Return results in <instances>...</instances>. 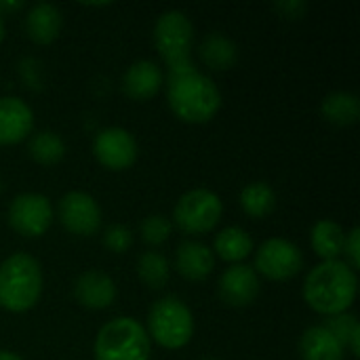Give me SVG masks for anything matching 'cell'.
<instances>
[{
  "instance_id": "1",
  "label": "cell",
  "mask_w": 360,
  "mask_h": 360,
  "mask_svg": "<svg viewBox=\"0 0 360 360\" xmlns=\"http://www.w3.org/2000/svg\"><path fill=\"white\" fill-rule=\"evenodd\" d=\"M167 99L171 112L190 124H202L215 118L221 108V93L217 84L200 74L194 63L169 68Z\"/></svg>"
},
{
  "instance_id": "2",
  "label": "cell",
  "mask_w": 360,
  "mask_h": 360,
  "mask_svg": "<svg viewBox=\"0 0 360 360\" xmlns=\"http://www.w3.org/2000/svg\"><path fill=\"white\" fill-rule=\"evenodd\" d=\"M356 291H359L356 272L342 259L321 262L308 272L304 281L306 304L323 316H335L348 312L356 300Z\"/></svg>"
},
{
  "instance_id": "3",
  "label": "cell",
  "mask_w": 360,
  "mask_h": 360,
  "mask_svg": "<svg viewBox=\"0 0 360 360\" xmlns=\"http://www.w3.org/2000/svg\"><path fill=\"white\" fill-rule=\"evenodd\" d=\"M42 268L27 253H13L0 264V308L13 314L32 310L42 295Z\"/></svg>"
},
{
  "instance_id": "4",
  "label": "cell",
  "mask_w": 360,
  "mask_h": 360,
  "mask_svg": "<svg viewBox=\"0 0 360 360\" xmlns=\"http://www.w3.org/2000/svg\"><path fill=\"white\" fill-rule=\"evenodd\" d=\"M150 338L139 321L118 316L108 321L95 338V360H150Z\"/></svg>"
},
{
  "instance_id": "5",
  "label": "cell",
  "mask_w": 360,
  "mask_h": 360,
  "mask_svg": "<svg viewBox=\"0 0 360 360\" xmlns=\"http://www.w3.org/2000/svg\"><path fill=\"white\" fill-rule=\"evenodd\" d=\"M194 335V316L190 308L177 297L158 300L148 314V338L167 350L188 346Z\"/></svg>"
},
{
  "instance_id": "6",
  "label": "cell",
  "mask_w": 360,
  "mask_h": 360,
  "mask_svg": "<svg viewBox=\"0 0 360 360\" xmlns=\"http://www.w3.org/2000/svg\"><path fill=\"white\" fill-rule=\"evenodd\" d=\"M194 25L184 11H165L154 25V44L169 68L192 63Z\"/></svg>"
},
{
  "instance_id": "7",
  "label": "cell",
  "mask_w": 360,
  "mask_h": 360,
  "mask_svg": "<svg viewBox=\"0 0 360 360\" xmlns=\"http://www.w3.org/2000/svg\"><path fill=\"white\" fill-rule=\"evenodd\" d=\"M221 213V198L207 188H196L186 192L177 200L173 209V219L175 226L186 234H207L219 224Z\"/></svg>"
},
{
  "instance_id": "8",
  "label": "cell",
  "mask_w": 360,
  "mask_h": 360,
  "mask_svg": "<svg viewBox=\"0 0 360 360\" xmlns=\"http://www.w3.org/2000/svg\"><path fill=\"white\" fill-rule=\"evenodd\" d=\"M304 268V253L287 238H270L255 253V272L268 281L285 283L297 276Z\"/></svg>"
},
{
  "instance_id": "9",
  "label": "cell",
  "mask_w": 360,
  "mask_h": 360,
  "mask_svg": "<svg viewBox=\"0 0 360 360\" xmlns=\"http://www.w3.org/2000/svg\"><path fill=\"white\" fill-rule=\"evenodd\" d=\"M55 217V209L51 200L44 194L25 192L13 198L8 207V224L11 228L25 236V238H38L42 236Z\"/></svg>"
},
{
  "instance_id": "10",
  "label": "cell",
  "mask_w": 360,
  "mask_h": 360,
  "mask_svg": "<svg viewBox=\"0 0 360 360\" xmlns=\"http://www.w3.org/2000/svg\"><path fill=\"white\" fill-rule=\"evenodd\" d=\"M61 226L74 236H93L101 228V209L86 192H68L57 207Z\"/></svg>"
},
{
  "instance_id": "11",
  "label": "cell",
  "mask_w": 360,
  "mask_h": 360,
  "mask_svg": "<svg viewBox=\"0 0 360 360\" xmlns=\"http://www.w3.org/2000/svg\"><path fill=\"white\" fill-rule=\"evenodd\" d=\"M93 154L101 167L110 171H124L137 160V141L127 129L110 127L97 133Z\"/></svg>"
},
{
  "instance_id": "12",
  "label": "cell",
  "mask_w": 360,
  "mask_h": 360,
  "mask_svg": "<svg viewBox=\"0 0 360 360\" xmlns=\"http://www.w3.org/2000/svg\"><path fill=\"white\" fill-rule=\"evenodd\" d=\"M217 289H219L221 302L232 306V308L251 306L259 297V291H262L257 272L245 264H236V266L228 268L219 276Z\"/></svg>"
},
{
  "instance_id": "13",
  "label": "cell",
  "mask_w": 360,
  "mask_h": 360,
  "mask_svg": "<svg viewBox=\"0 0 360 360\" xmlns=\"http://www.w3.org/2000/svg\"><path fill=\"white\" fill-rule=\"evenodd\" d=\"M34 129V112L19 97H0V146L23 141Z\"/></svg>"
},
{
  "instance_id": "14",
  "label": "cell",
  "mask_w": 360,
  "mask_h": 360,
  "mask_svg": "<svg viewBox=\"0 0 360 360\" xmlns=\"http://www.w3.org/2000/svg\"><path fill=\"white\" fill-rule=\"evenodd\" d=\"M74 297L86 310H105L116 300V285L108 274L86 270L74 283Z\"/></svg>"
},
{
  "instance_id": "15",
  "label": "cell",
  "mask_w": 360,
  "mask_h": 360,
  "mask_svg": "<svg viewBox=\"0 0 360 360\" xmlns=\"http://www.w3.org/2000/svg\"><path fill=\"white\" fill-rule=\"evenodd\" d=\"M213 268H215V255L207 245L196 243V240H186L177 247L175 270L186 281L200 283V281L209 278Z\"/></svg>"
},
{
  "instance_id": "16",
  "label": "cell",
  "mask_w": 360,
  "mask_h": 360,
  "mask_svg": "<svg viewBox=\"0 0 360 360\" xmlns=\"http://www.w3.org/2000/svg\"><path fill=\"white\" fill-rule=\"evenodd\" d=\"M160 86H162V72L150 59L135 61L122 76V91L129 99L135 101L152 99L160 91Z\"/></svg>"
},
{
  "instance_id": "17",
  "label": "cell",
  "mask_w": 360,
  "mask_h": 360,
  "mask_svg": "<svg viewBox=\"0 0 360 360\" xmlns=\"http://www.w3.org/2000/svg\"><path fill=\"white\" fill-rule=\"evenodd\" d=\"M61 11L49 2H38L34 4L27 15H25V32L27 38L36 44H51L57 40L61 32Z\"/></svg>"
},
{
  "instance_id": "18",
  "label": "cell",
  "mask_w": 360,
  "mask_h": 360,
  "mask_svg": "<svg viewBox=\"0 0 360 360\" xmlns=\"http://www.w3.org/2000/svg\"><path fill=\"white\" fill-rule=\"evenodd\" d=\"M344 346L323 327H310L304 331L300 342L302 360H344Z\"/></svg>"
},
{
  "instance_id": "19",
  "label": "cell",
  "mask_w": 360,
  "mask_h": 360,
  "mask_svg": "<svg viewBox=\"0 0 360 360\" xmlns=\"http://www.w3.org/2000/svg\"><path fill=\"white\" fill-rule=\"evenodd\" d=\"M310 243L314 253L323 262H333L344 255V243H346V232L344 228L333 221V219H321L314 224L310 232Z\"/></svg>"
},
{
  "instance_id": "20",
  "label": "cell",
  "mask_w": 360,
  "mask_h": 360,
  "mask_svg": "<svg viewBox=\"0 0 360 360\" xmlns=\"http://www.w3.org/2000/svg\"><path fill=\"white\" fill-rule=\"evenodd\" d=\"M253 238L249 236V232H245L238 226H230L226 230H221L215 236L213 249L217 253L219 259L228 262V264H240L243 259H247L253 253Z\"/></svg>"
},
{
  "instance_id": "21",
  "label": "cell",
  "mask_w": 360,
  "mask_h": 360,
  "mask_svg": "<svg viewBox=\"0 0 360 360\" xmlns=\"http://www.w3.org/2000/svg\"><path fill=\"white\" fill-rule=\"evenodd\" d=\"M321 114L325 120L338 127H350L360 118V101L354 93L335 91L327 95L321 103Z\"/></svg>"
},
{
  "instance_id": "22",
  "label": "cell",
  "mask_w": 360,
  "mask_h": 360,
  "mask_svg": "<svg viewBox=\"0 0 360 360\" xmlns=\"http://www.w3.org/2000/svg\"><path fill=\"white\" fill-rule=\"evenodd\" d=\"M200 59L211 70H217V72L230 70L236 63V59H238V49H236V44L228 36L215 32V34H209L202 40V44H200Z\"/></svg>"
},
{
  "instance_id": "23",
  "label": "cell",
  "mask_w": 360,
  "mask_h": 360,
  "mask_svg": "<svg viewBox=\"0 0 360 360\" xmlns=\"http://www.w3.org/2000/svg\"><path fill=\"white\" fill-rule=\"evenodd\" d=\"M240 209L255 219L268 217L276 209V192L266 181H253L240 192Z\"/></svg>"
},
{
  "instance_id": "24",
  "label": "cell",
  "mask_w": 360,
  "mask_h": 360,
  "mask_svg": "<svg viewBox=\"0 0 360 360\" xmlns=\"http://www.w3.org/2000/svg\"><path fill=\"white\" fill-rule=\"evenodd\" d=\"M27 152L38 165H57L65 156V143L55 131H38L30 137Z\"/></svg>"
},
{
  "instance_id": "25",
  "label": "cell",
  "mask_w": 360,
  "mask_h": 360,
  "mask_svg": "<svg viewBox=\"0 0 360 360\" xmlns=\"http://www.w3.org/2000/svg\"><path fill=\"white\" fill-rule=\"evenodd\" d=\"M137 276L148 289H154V291L165 289L171 278V268H169L167 257L156 251L141 253L137 259Z\"/></svg>"
},
{
  "instance_id": "26",
  "label": "cell",
  "mask_w": 360,
  "mask_h": 360,
  "mask_svg": "<svg viewBox=\"0 0 360 360\" xmlns=\"http://www.w3.org/2000/svg\"><path fill=\"white\" fill-rule=\"evenodd\" d=\"M344 348H350L352 356H360V325L359 319L350 312L344 314H335V316H327L325 325H323Z\"/></svg>"
},
{
  "instance_id": "27",
  "label": "cell",
  "mask_w": 360,
  "mask_h": 360,
  "mask_svg": "<svg viewBox=\"0 0 360 360\" xmlns=\"http://www.w3.org/2000/svg\"><path fill=\"white\" fill-rule=\"evenodd\" d=\"M171 232H173V224L165 215H148L139 226V234H141L143 243H148V245L167 243Z\"/></svg>"
},
{
  "instance_id": "28",
  "label": "cell",
  "mask_w": 360,
  "mask_h": 360,
  "mask_svg": "<svg viewBox=\"0 0 360 360\" xmlns=\"http://www.w3.org/2000/svg\"><path fill=\"white\" fill-rule=\"evenodd\" d=\"M101 243L108 251L112 253H124L131 249L133 245V232L127 228V226H120V224H114L110 226L103 236H101Z\"/></svg>"
},
{
  "instance_id": "29",
  "label": "cell",
  "mask_w": 360,
  "mask_h": 360,
  "mask_svg": "<svg viewBox=\"0 0 360 360\" xmlns=\"http://www.w3.org/2000/svg\"><path fill=\"white\" fill-rule=\"evenodd\" d=\"M344 255L348 257V266L356 272L360 268V230L352 228L350 234H346L344 243Z\"/></svg>"
},
{
  "instance_id": "30",
  "label": "cell",
  "mask_w": 360,
  "mask_h": 360,
  "mask_svg": "<svg viewBox=\"0 0 360 360\" xmlns=\"http://www.w3.org/2000/svg\"><path fill=\"white\" fill-rule=\"evenodd\" d=\"M274 8H276L285 19H300V17L306 13L308 4H306L304 0H283V2H276Z\"/></svg>"
},
{
  "instance_id": "31",
  "label": "cell",
  "mask_w": 360,
  "mask_h": 360,
  "mask_svg": "<svg viewBox=\"0 0 360 360\" xmlns=\"http://www.w3.org/2000/svg\"><path fill=\"white\" fill-rule=\"evenodd\" d=\"M0 360H23L21 356H17L15 352H6V350H0Z\"/></svg>"
},
{
  "instance_id": "32",
  "label": "cell",
  "mask_w": 360,
  "mask_h": 360,
  "mask_svg": "<svg viewBox=\"0 0 360 360\" xmlns=\"http://www.w3.org/2000/svg\"><path fill=\"white\" fill-rule=\"evenodd\" d=\"M4 40V21H2V15H0V44Z\"/></svg>"
},
{
  "instance_id": "33",
  "label": "cell",
  "mask_w": 360,
  "mask_h": 360,
  "mask_svg": "<svg viewBox=\"0 0 360 360\" xmlns=\"http://www.w3.org/2000/svg\"><path fill=\"white\" fill-rule=\"evenodd\" d=\"M0 190H2V186H0Z\"/></svg>"
}]
</instances>
